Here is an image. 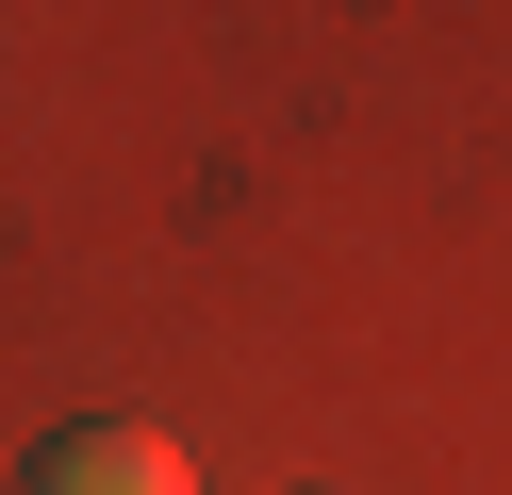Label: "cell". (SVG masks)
<instances>
[{
	"mask_svg": "<svg viewBox=\"0 0 512 495\" xmlns=\"http://www.w3.org/2000/svg\"><path fill=\"white\" fill-rule=\"evenodd\" d=\"M34 495H199V462L166 429H67V446H34Z\"/></svg>",
	"mask_w": 512,
	"mask_h": 495,
	"instance_id": "cell-1",
	"label": "cell"
}]
</instances>
